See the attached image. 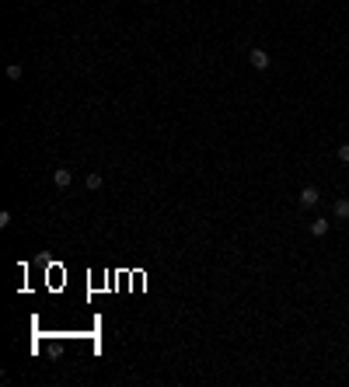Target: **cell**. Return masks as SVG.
<instances>
[{
    "label": "cell",
    "instance_id": "7",
    "mask_svg": "<svg viewBox=\"0 0 349 387\" xmlns=\"http://www.w3.org/2000/svg\"><path fill=\"white\" fill-rule=\"evenodd\" d=\"M7 77L18 80V77H21V67H18V63H11V67H7Z\"/></svg>",
    "mask_w": 349,
    "mask_h": 387
},
{
    "label": "cell",
    "instance_id": "4",
    "mask_svg": "<svg viewBox=\"0 0 349 387\" xmlns=\"http://www.w3.org/2000/svg\"><path fill=\"white\" fill-rule=\"evenodd\" d=\"M311 234H314V237H325V234H328V220H325V217L311 220Z\"/></svg>",
    "mask_w": 349,
    "mask_h": 387
},
{
    "label": "cell",
    "instance_id": "6",
    "mask_svg": "<svg viewBox=\"0 0 349 387\" xmlns=\"http://www.w3.org/2000/svg\"><path fill=\"white\" fill-rule=\"evenodd\" d=\"M87 188L98 192V188H101V174H87Z\"/></svg>",
    "mask_w": 349,
    "mask_h": 387
},
{
    "label": "cell",
    "instance_id": "2",
    "mask_svg": "<svg viewBox=\"0 0 349 387\" xmlns=\"http://www.w3.org/2000/svg\"><path fill=\"white\" fill-rule=\"evenodd\" d=\"M318 199H321V192H318L314 185L300 188V206H318Z\"/></svg>",
    "mask_w": 349,
    "mask_h": 387
},
{
    "label": "cell",
    "instance_id": "3",
    "mask_svg": "<svg viewBox=\"0 0 349 387\" xmlns=\"http://www.w3.org/2000/svg\"><path fill=\"white\" fill-rule=\"evenodd\" d=\"M53 181H56V188H60V192H63V188H70V181H73V174H70L67 167H60V171H56V174H53Z\"/></svg>",
    "mask_w": 349,
    "mask_h": 387
},
{
    "label": "cell",
    "instance_id": "1",
    "mask_svg": "<svg viewBox=\"0 0 349 387\" xmlns=\"http://www.w3.org/2000/svg\"><path fill=\"white\" fill-rule=\"evenodd\" d=\"M248 60H252V67H255V70H269V63H273L266 49H252V53H248Z\"/></svg>",
    "mask_w": 349,
    "mask_h": 387
},
{
    "label": "cell",
    "instance_id": "8",
    "mask_svg": "<svg viewBox=\"0 0 349 387\" xmlns=\"http://www.w3.org/2000/svg\"><path fill=\"white\" fill-rule=\"evenodd\" d=\"M339 160H346V164H349V143H342V147H339Z\"/></svg>",
    "mask_w": 349,
    "mask_h": 387
},
{
    "label": "cell",
    "instance_id": "5",
    "mask_svg": "<svg viewBox=\"0 0 349 387\" xmlns=\"http://www.w3.org/2000/svg\"><path fill=\"white\" fill-rule=\"evenodd\" d=\"M332 210H335V217H339V220H349V199H339Z\"/></svg>",
    "mask_w": 349,
    "mask_h": 387
}]
</instances>
